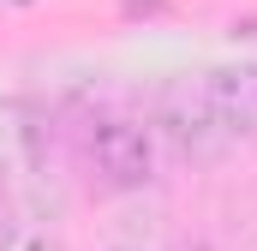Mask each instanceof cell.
Here are the masks:
<instances>
[{
    "label": "cell",
    "instance_id": "obj_1",
    "mask_svg": "<svg viewBox=\"0 0 257 251\" xmlns=\"http://www.w3.org/2000/svg\"><path fill=\"white\" fill-rule=\"evenodd\" d=\"M84 162H90V180L102 191H144L156 180L162 144L132 114H96L84 126Z\"/></svg>",
    "mask_w": 257,
    "mask_h": 251
},
{
    "label": "cell",
    "instance_id": "obj_2",
    "mask_svg": "<svg viewBox=\"0 0 257 251\" xmlns=\"http://www.w3.org/2000/svg\"><path fill=\"white\" fill-rule=\"evenodd\" d=\"M150 132L168 138V150L186 156V162H209V156L227 144V132H221L209 96H203V84H168L162 102H156V126H150Z\"/></svg>",
    "mask_w": 257,
    "mask_h": 251
},
{
    "label": "cell",
    "instance_id": "obj_3",
    "mask_svg": "<svg viewBox=\"0 0 257 251\" xmlns=\"http://www.w3.org/2000/svg\"><path fill=\"white\" fill-rule=\"evenodd\" d=\"M203 96L215 108V120L233 138H257V60H227L203 72Z\"/></svg>",
    "mask_w": 257,
    "mask_h": 251
},
{
    "label": "cell",
    "instance_id": "obj_4",
    "mask_svg": "<svg viewBox=\"0 0 257 251\" xmlns=\"http://www.w3.org/2000/svg\"><path fill=\"white\" fill-rule=\"evenodd\" d=\"M0 251H66L54 227L24 221V215H0Z\"/></svg>",
    "mask_w": 257,
    "mask_h": 251
},
{
    "label": "cell",
    "instance_id": "obj_5",
    "mask_svg": "<svg viewBox=\"0 0 257 251\" xmlns=\"http://www.w3.org/2000/svg\"><path fill=\"white\" fill-rule=\"evenodd\" d=\"M102 251H150V245H102Z\"/></svg>",
    "mask_w": 257,
    "mask_h": 251
}]
</instances>
